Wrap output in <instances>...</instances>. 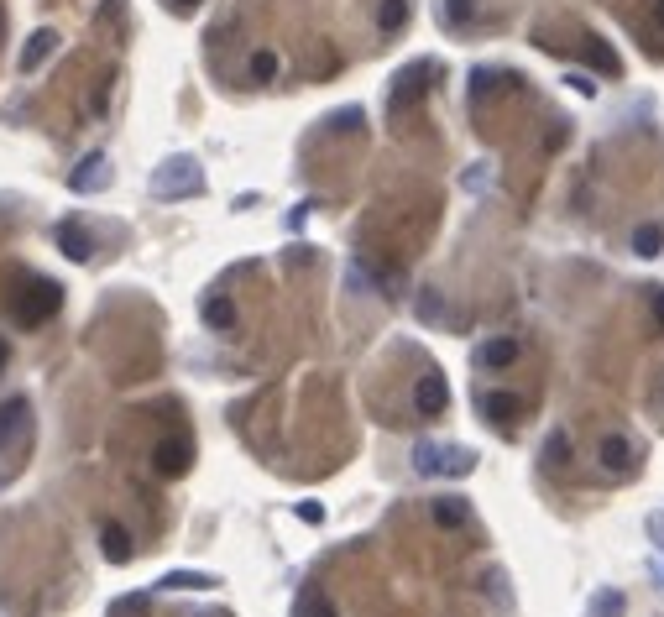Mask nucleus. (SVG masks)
<instances>
[{
  "mask_svg": "<svg viewBox=\"0 0 664 617\" xmlns=\"http://www.w3.org/2000/svg\"><path fill=\"white\" fill-rule=\"evenodd\" d=\"M299 617H340V612H335V602L325 597V591H304V597H299Z\"/></svg>",
  "mask_w": 664,
  "mask_h": 617,
  "instance_id": "nucleus-19",
  "label": "nucleus"
},
{
  "mask_svg": "<svg viewBox=\"0 0 664 617\" xmlns=\"http://www.w3.org/2000/svg\"><path fill=\"white\" fill-rule=\"evenodd\" d=\"M602 466L607 471H628L633 466V440H628V434H607V440H602Z\"/></svg>",
  "mask_w": 664,
  "mask_h": 617,
  "instance_id": "nucleus-12",
  "label": "nucleus"
},
{
  "mask_svg": "<svg viewBox=\"0 0 664 617\" xmlns=\"http://www.w3.org/2000/svg\"><path fill=\"white\" fill-rule=\"evenodd\" d=\"M27 419H32L27 398H6V403H0V450H6L16 434H27Z\"/></svg>",
  "mask_w": 664,
  "mask_h": 617,
  "instance_id": "nucleus-9",
  "label": "nucleus"
},
{
  "mask_svg": "<svg viewBox=\"0 0 664 617\" xmlns=\"http://www.w3.org/2000/svg\"><path fill=\"white\" fill-rule=\"evenodd\" d=\"M544 455H549V466H560V461H565V434H549Z\"/></svg>",
  "mask_w": 664,
  "mask_h": 617,
  "instance_id": "nucleus-24",
  "label": "nucleus"
},
{
  "mask_svg": "<svg viewBox=\"0 0 664 617\" xmlns=\"http://www.w3.org/2000/svg\"><path fill=\"white\" fill-rule=\"evenodd\" d=\"M189 461H194V445L189 440H163L152 450V471L157 476H183L189 471Z\"/></svg>",
  "mask_w": 664,
  "mask_h": 617,
  "instance_id": "nucleus-4",
  "label": "nucleus"
},
{
  "mask_svg": "<svg viewBox=\"0 0 664 617\" xmlns=\"http://www.w3.org/2000/svg\"><path fill=\"white\" fill-rule=\"evenodd\" d=\"M330 126H335V131H356V126H361V110H335Z\"/></svg>",
  "mask_w": 664,
  "mask_h": 617,
  "instance_id": "nucleus-23",
  "label": "nucleus"
},
{
  "mask_svg": "<svg viewBox=\"0 0 664 617\" xmlns=\"http://www.w3.org/2000/svg\"><path fill=\"white\" fill-rule=\"evenodd\" d=\"M440 74V68H434L429 58H419V63H408L403 74L393 79V116H403V110H414L424 95H429V79Z\"/></svg>",
  "mask_w": 664,
  "mask_h": 617,
  "instance_id": "nucleus-3",
  "label": "nucleus"
},
{
  "mask_svg": "<svg viewBox=\"0 0 664 617\" xmlns=\"http://www.w3.org/2000/svg\"><path fill=\"white\" fill-rule=\"evenodd\" d=\"M204 325L231 330V325H236V304H231V299H210V304H204Z\"/></svg>",
  "mask_w": 664,
  "mask_h": 617,
  "instance_id": "nucleus-16",
  "label": "nucleus"
},
{
  "mask_svg": "<svg viewBox=\"0 0 664 617\" xmlns=\"http://www.w3.org/2000/svg\"><path fill=\"white\" fill-rule=\"evenodd\" d=\"M445 6H450V21H466L471 16V0H445Z\"/></svg>",
  "mask_w": 664,
  "mask_h": 617,
  "instance_id": "nucleus-25",
  "label": "nucleus"
},
{
  "mask_svg": "<svg viewBox=\"0 0 664 617\" xmlns=\"http://www.w3.org/2000/svg\"><path fill=\"white\" fill-rule=\"evenodd\" d=\"M110 184V163H105V152H89L84 163H79V173L68 178V189L74 194H95V189H105Z\"/></svg>",
  "mask_w": 664,
  "mask_h": 617,
  "instance_id": "nucleus-6",
  "label": "nucleus"
},
{
  "mask_svg": "<svg viewBox=\"0 0 664 617\" xmlns=\"http://www.w3.org/2000/svg\"><path fill=\"white\" fill-rule=\"evenodd\" d=\"M654 319H659V325H664V293H654Z\"/></svg>",
  "mask_w": 664,
  "mask_h": 617,
  "instance_id": "nucleus-28",
  "label": "nucleus"
},
{
  "mask_svg": "<svg viewBox=\"0 0 664 617\" xmlns=\"http://www.w3.org/2000/svg\"><path fill=\"white\" fill-rule=\"evenodd\" d=\"M445 403H450V387H445V377H419V387H414V408L424 419H440L445 414Z\"/></svg>",
  "mask_w": 664,
  "mask_h": 617,
  "instance_id": "nucleus-5",
  "label": "nucleus"
},
{
  "mask_svg": "<svg viewBox=\"0 0 664 617\" xmlns=\"http://www.w3.org/2000/svg\"><path fill=\"white\" fill-rule=\"evenodd\" d=\"M0 367H6V340H0Z\"/></svg>",
  "mask_w": 664,
  "mask_h": 617,
  "instance_id": "nucleus-30",
  "label": "nucleus"
},
{
  "mask_svg": "<svg viewBox=\"0 0 664 617\" xmlns=\"http://www.w3.org/2000/svg\"><path fill=\"white\" fill-rule=\"evenodd\" d=\"M58 246H63V257H74V262H89L95 257V241H89V231L79 220H63L58 225Z\"/></svg>",
  "mask_w": 664,
  "mask_h": 617,
  "instance_id": "nucleus-10",
  "label": "nucleus"
},
{
  "mask_svg": "<svg viewBox=\"0 0 664 617\" xmlns=\"http://www.w3.org/2000/svg\"><path fill=\"white\" fill-rule=\"evenodd\" d=\"M476 361H482V367H513V361H518V340H508V335L487 340V346L476 351Z\"/></svg>",
  "mask_w": 664,
  "mask_h": 617,
  "instance_id": "nucleus-14",
  "label": "nucleus"
},
{
  "mask_svg": "<svg viewBox=\"0 0 664 617\" xmlns=\"http://www.w3.org/2000/svg\"><path fill=\"white\" fill-rule=\"evenodd\" d=\"M299 518H304V523H319V518H325V513H319V508H314V502H299Z\"/></svg>",
  "mask_w": 664,
  "mask_h": 617,
  "instance_id": "nucleus-26",
  "label": "nucleus"
},
{
  "mask_svg": "<svg viewBox=\"0 0 664 617\" xmlns=\"http://www.w3.org/2000/svg\"><path fill=\"white\" fill-rule=\"evenodd\" d=\"M414 466H419L424 476L445 471V466H450V471H471V455H466V450H450V455H445V450H434V445H419V450H414Z\"/></svg>",
  "mask_w": 664,
  "mask_h": 617,
  "instance_id": "nucleus-7",
  "label": "nucleus"
},
{
  "mask_svg": "<svg viewBox=\"0 0 664 617\" xmlns=\"http://www.w3.org/2000/svg\"><path fill=\"white\" fill-rule=\"evenodd\" d=\"M251 79H257V84L278 79V53H251Z\"/></svg>",
  "mask_w": 664,
  "mask_h": 617,
  "instance_id": "nucleus-21",
  "label": "nucleus"
},
{
  "mask_svg": "<svg viewBox=\"0 0 664 617\" xmlns=\"http://www.w3.org/2000/svg\"><path fill=\"white\" fill-rule=\"evenodd\" d=\"M586 58H591V63H597V68H602V74H617V58H612V53L602 48V42H597V37H586Z\"/></svg>",
  "mask_w": 664,
  "mask_h": 617,
  "instance_id": "nucleus-22",
  "label": "nucleus"
},
{
  "mask_svg": "<svg viewBox=\"0 0 664 617\" xmlns=\"http://www.w3.org/2000/svg\"><path fill=\"white\" fill-rule=\"evenodd\" d=\"M408 21V0H382V11H377V27L382 32H398Z\"/></svg>",
  "mask_w": 664,
  "mask_h": 617,
  "instance_id": "nucleus-20",
  "label": "nucleus"
},
{
  "mask_svg": "<svg viewBox=\"0 0 664 617\" xmlns=\"http://www.w3.org/2000/svg\"><path fill=\"white\" fill-rule=\"evenodd\" d=\"M654 16H659V32H664V0H654Z\"/></svg>",
  "mask_w": 664,
  "mask_h": 617,
  "instance_id": "nucleus-29",
  "label": "nucleus"
},
{
  "mask_svg": "<svg viewBox=\"0 0 664 617\" xmlns=\"http://www.w3.org/2000/svg\"><path fill=\"white\" fill-rule=\"evenodd\" d=\"M482 414L497 424H513V419H523V398L518 393H482Z\"/></svg>",
  "mask_w": 664,
  "mask_h": 617,
  "instance_id": "nucleus-11",
  "label": "nucleus"
},
{
  "mask_svg": "<svg viewBox=\"0 0 664 617\" xmlns=\"http://www.w3.org/2000/svg\"><path fill=\"white\" fill-rule=\"evenodd\" d=\"M0 27H6V21H0Z\"/></svg>",
  "mask_w": 664,
  "mask_h": 617,
  "instance_id": "nucleus-31",
  "label": "nucleus"
},
{
  "mask_svg": "<svg viewBox=\"0 0 664 617\" xmlns=\"http://www.w3.org/2000/svg\"><path fill=\"white\" fill-rule=\"evenodd\" d=\"M659 246H664L659 225H638V231H633V251H638V257H659Z\"/></svg>",
  "mask_w": 664,
  "mask_h": 617,
  "instance_id": "nucleus-18",
  "label": "nucleus"
},
{
  "mask_svg": "<svg viewBox=\"0 0 664 617\" xmlns=\"http://www.w3.org/2000/svg\"><path fill=\"white\" fill-rule=\"evenodd\" d=\"M58 309H63V288H58V283H48V278H32V283L11 299V319H16V325H27V330L48 325V319H53Z\"/></svg>",
  "mask_w": 664,
  "mask_h": 617,
  "instance_id": "nucleus-1",
  "label": "nucleus"
},
{
  "mask_svg": "<svg viewBox=\"0 0 664 617\" xmlns=\"http://www.w3.org/2000/svg\"><path fill=\"white\" fill-rule=\"evenodd\" d=\"M466 502L461 497H440V502H434V523H440V529H466Z\"/></svg>",
  "mask_w": 664,
  "mask_h": 617,
  "instance_id": "nucleus-15",
  "label": "nucleus"
},
{
  "mask_svg": "<svg viewBox=\"0 0 664 617\" xmlns=\"http://www.w3.org/2000/svg\"><path fill=\"white\" fill-rule=\"evenodd\" d=\"M173 11H183V16H189V11H199V0H173Z\"/></svg>",
  "mask_w": 664,
  "mask_h": 617,
  "instance_id": "nucleus-27",
  "label": "nucleus"
},
{
  "mask_svg": "<svg viewBox=\"0 0 664 617\" xmlns=\"http://www.w3.org/2000/svg\"><path fill=\"white\" fill-rule=\"evenodd\" d=\"M53 53H58V32H48V27L32 32V37H27V48H21V74H37V68L48 63Z\"/></svg>",
  "mask_w": 664,
  "mask_h": 617,
  "instance_id": "nucleus-8",
  "label": "nucleus"
},
{
  "mask_svg": "<svg viewBox=\"0 0 664 617\" xmlns=\"http://www.w3.org/2000/svg\"><path fill=\"white\" fill-rule=\"evenodd\" d=\"M100 550H105V560L126 565L131 560V534L121 529V523H105V529H100Z\"/></svg>",
  "mask_w": 664,
  "mask_h": 617,
  "instance_id": "nucleus-13",
  "label": "nucleus"
},
{
  "mask_svg": "<svg viewBox=\"0 0 664 617\" xmlns=\"http://www.w3.org/2000/svg\"><path fill=\"white\" fill-rule=\"evenodd\" d=\"M204 189V178L194 168V157H173V163H163L152 173V194L157 199H183V194H199Z\"/></svg>",
  "mask_w": 664,
  "mask_h": 617,
  "instance_id": "nucleus-2",
  "label": "nucleus"
},
{
  "mask_svg": "<svg viewBox=\"0 0 664 617\" xmlns=\"http://www.w3.org/2000/svg\"><path fill=\"white\" fill-rule=\"evenodd\" d=\"M163 591H204V586H215L210 576H194V570H173V576H163L157 581Z\"/></svg>",
  "mask_w": 664,
  "mask_h": 617,
  "instance_id": "nucleus-17",
  "label": "nucleus"
}]
</instances>
